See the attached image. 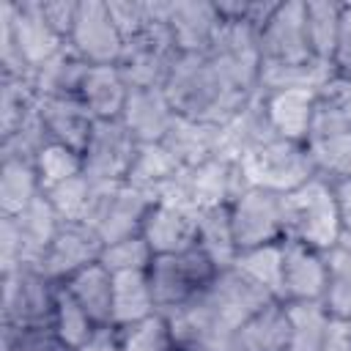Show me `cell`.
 <instances>
[{"label":"cell","instance_id":"28","mask_svg":"<svg viewBox=\"0 0 351 351\" xmlns=\"http://www.w3.org/2000/svg\"><path fill=\"white\" fill-rule=\"evenodd\" d=\"M156 310L148 271H121L112 274V324L126 326Z\"/></svg>","mask_w":351,"mask_h":351},{"label":"cell","instance_id":"41","mask_svg":"<svg viewBox=\"0 0 351 351\" xmlns=\"http://www.w3.org/2000/svg\"><path fill=\"white\" fill-rule=\"evenodd\" d=\"M49 326L55 329V335L71 346V348H80L90 332L96 329V324L90 321V315L80 307V302L66 291V285H58V296H55V310H52V321Z\"/></svg>","mask_w":351,"mask_h":351},{"label":"cell","instance_id":"18","mask_svg":"<svg viewBox=\"0 0 351 351\" xmlns=\"http://www.w3.org/2000/svg\"><path fill=\"white\" fill-rule=\"evenodd\" d=\"M222 16L214 0H173L170 3V36L178 55H206L219 33Z\"/></svg>","mask_w":351,"mask_h":351},{"label":"cell","instance_id":"36","mask_svg":"<svg viewBox=\"0 0 351 351\" xmlns=\"http://www.w3.org/2000/svg\"><path fill=\"white\" fill-rule=\"evenodd\" d=\"M340 8L337 0H304V25L307 41L315 60L335 66V47H337V27H340Z\"/></svg>","mask_w":351,"mask_h":351},{"label":"cell","instance_id":"25","mask_svg":"<svg viewBox=\"0 0 351 351\" xmlns=\"http://www.w3.org/2000/svg\"><path fill=\"white\" fill-rule=\"evenodd\" d=\"M90 63H85L69 44L52 55L44 66L33 71V88L38 99H60V96H77L80 85L88 74Z\"/></svg>","mask_w":351,"mask_h":351},{"label":"cell","instance_id":"49","mask_svg":"<svg viewBox=\"0 0 351 351\" xmlns=\"http://www.w3.org/2000/svg\"><path fill=\"white\" fill-rule=\"evenodd\" d=\"M77 351H123L121 348V335L115 324H101L90 332V337L77 348Z\"/></svg>","mask_w":351,"mask_h":351},{"label":"cell","instance_id":"3","mask_svg":"<svg viewBox=\"0 0 351 351\" xmlns=\"http://www.w3.org/2000/svg\"><path fill=\"white\" fill-rule=\"evenodd\" d=\"M282 241H296L321 252L332 250L343 236L335 184L313 176L299 189L282 195Z\"/></svg>","mask_w":351,"mask_h":351},{"label":"cell","instance_id":"15","mask_svg":"<svg viewBox=\"0 0 351 351\" xmlns=\"http://www.w3.org/2000/svg\"><path fill=\"white\" fill-rule=\"evenodd\" d=\"M101 250H104V241L93 228H88L85 222H63L38 266L55 282H66L77 271L99 263Z\"/></svg>","mask_w":351,"mask_h":351},{"label":"cell","instance_id":"2","mask_svg":"<svg viewBox=\"0 0 351 351\" xmlns=\"http://www.w3.org/2000/svg\"><path fill=\"white\" fill-rule=\"evenodd\" d=\"M277 302L266 288L244 277L236 266H225L217 271L211 285L197 296V304L208 321L206 348L222 351L228 340L266 304Z\"/></svg>","mask_w":351,"mask_h":351},{"label":"cell","instance_id":"10","mask_svg":"<svg viewBox=\"0 0 351 351\" xmlns=\"http://www.w3.org/2000/svg\"><path fill=\"white\" fill-rule=\"evenodd\" d=\"M228 208H230V225H233V239H236L239 252L250 250V247L277 244V241L285 239L282 195L250 186Z\"/></svg>","mask_w":351,"mask_h":351},{"label":"cell","instance_id":"48","mask_svg":"<svg viewBox=\"0 0 351 351\" xmlns=\"http://www.w3.org/2000/svg\"><path fill=\"white\" fill-rule=\"evenodd\" d=\"M335 69L348 71L351 69V3H343L340 8V27H337V47H335Z\"/></svg>","mask_w":351,"mask_h":351},{"label":"cell","instance_id":"14","mask_svg":"<svg viewBox=\"0 0 351 351\" xmlns=\"http://www.w3.org/2000/svg\"><path fill=\"white\" fill-rule=\"evenodd\" d=\"M0 8L5 11V16L11 22L16 47L25 58V63L30 66V71L44 66L52 55H58L66 47V41L44 19L41 0H3Z\"/></svg>","mask_w":351,"mask_h":351},{"label":"cell","instance_id":"16","mask_svg":"<svg viewBox=\"0 0 351 351\" xmlns=\"http://www.w3.org/2000/svg\"><path fill=\"white\" fill-rule=\"evenodd\" d=\"M271 137H277V134L269 126L261 93H255L239 112H233L230 118H225L222 123L214 126V159L236 165L252 148L269 143Z\"/></svg>","mask_w":351,"mask_h":351},{"label":"cell","instance_id":"19","mask_svg":"<svg viewBox=\"0 0 351 351\" xmlns=\"http://www.w3.org/2000/svg\"><path fill=\"white\" fill-rule=\"evenodd\" d=\"M140 236L148 241V247L154 250L156 258H162V255H178V252L195 247V241H197L195 211L156 200L148 208V214H145V222H143Z\"/></svg>","mask_w":351,"mask_h":351},{"label":"cell","instance_id":"17","mask_svg":"<svg viewBox=\"0 0 351 351\" xmlns=\"http://www.w3.org/2000/svg\"><path fill=\"white\" fill-rule=\"evenodd\" d=\"M326 255L321 250L282 241V291L280 302H324Z\"/></svg>","mask_w":351,"mask_h":351},{"label":"cell","instance_id":"43","mask_svg":"<svg viewBox=\"0 0 351 351\" xmlns=\"http://www.w3.org/2000/svg\"><path fill=\"white\" fill-rule=\"evenodd\" d=\"M33 167L38 173V181H41V189H52L74 176L82 173V154L69 148V145H60V143H47L38 156L33 159Z\"/></svg>","mask_w":351,"mask_h":351},{"label":"cell","instance_id":"35","mask_svg":"<svg viewBox=\"0 0 351 351\" xmlns=\"http://www.w3.org/2000/svg\"><path fill=\"white\" fill-rule=\"evenodd\" d=\"M285 304V302H282ZM288 310V348L285 351H321L332 315L321 302H293Z\"/></svg>","mask_w":351,"mask_h":351},{"label":"cell","instance_id":"24","mask_svg":"<svg viewBox=\"0 0 351 351\" xmlns=\"http://www.w3.org/2000/svg\"><path fill=\"white\" fill-rule=\"evenodd\" d=\"M288 348V310L282 302L266 304L255 313L222 351H285Z\"/></svg>","mask_w":351,"mask_h":351},{"label":"cell","instance_id":"7","mask_svg":"<svg viewBox=\"0 0 351 351\" xmlns=\"http://www.w3.org/2000/svg\"><path fill=\"white\" fill-rule=\"evenodd\" d=\"M154 200L143 189L126 181L96 184L85 225L93 228L104 244H110L126 236H137L143 230V222Z\"/></svg>","mask_w":351,"mask_h":351},{"label":"cell","instance_id":"32","mask_svg":"<svg viewBox=\"0 0 351 351\" xmlns=\"http://www.w3.org/2000/svg\"><path fill=\"white\" fill-rule=\"evenodd\" d=\"M178 170H181V165L176 162V156L162 143H145V145H137V154H134L132 167L126 173V184L143 189L151 200H156L162 186Z\"/></svg>","mask_w":351,"mask_h":351},{"label":"cell","instance_id":"20","mask_svg":"<svg viewBox=\"0 0 351 351\" xmlns=\"http://www.w3.org/2000/svg\"><path fill=\"white\" fill-rule=\"evenodd\" d=\"M261 101H263L269 126L277 137L307 143L310 129H313L318 90H304V88L269 90V93H261Z\"/></svg>","mask_w":351,"mask_h":351},{"label":"cell","instance_id":"8","mask_svg":"<svg viewBox=\"0 0 351 351\" xmlns=\"http://www.w3.org/2000/svg\"><path fill=\"white\" fill-rule=\"evenodd\" d=\"M176 58H178V49L173 44L170 27L151 25L148 30H143L140 36L123 44V52L115 66L132 90H151V88L167 85Z\"/></svg>","mask_w":351,"mask_h":351},{"label":"cell","instance_id":"27","mask_svg":"<svg viewBox=\"0 0 351 351\" xmlns=\"http://www.w3.org/2000/svg\"><path fill=\"white\" fill-rule=\"evenodd\" d=\"M60 285H66V291L80 302L96 326L112 324V274L101 263L77 271Z\"/></svg>","mask_w":351,"mask_h":351},{"label":"cell","instance_id":"39","mask_svg":"<svg viewBox=\"0 0 351 351\" xmlns=\"http://www.w3.org/2000/svg\"><path fill=\"white\" fill-rule=\"evenodd\" d=\"M38 110L33 77H0V137L16 132Z\"/></svg>","mask_w":351,"mask_h":351},{"label":"cell","instance_id":"5","mask_svg":"<svg viewBox=\"0 0 351 351\" xmlns=\"http://www.w3.org/2000/svg\"><path fill=\"white\" fill-rule=\"evenodd\" d=\"M239 167L250 186H258L274 195H288L315 176L307 145L282 140V137H271L269 143L252 148L239 162Z\"/></svg>","mask_w":351,"mask_h":351},{"label":"cell","instance_id":"1","mask_svg":"<svg viewBox=\"0 0 351 351\" xmlns=\"http://www.w3.org/2000/svg\"><path fill=\"white\" fill-rule=\"evenodd\" d=\"M165 93L178 115L214 126L239 112L255 96L233 88L208 55H178Z\"/></svg>","mask_w":351,"mask_h":351},{"label":"cell","instance_id":"46","mask_svg":"<svg viewBox=\"0 0 351 351\" xmlns=\"http://www.w3.org/2000/svg\"><path fill=\"white\" fill-rule=\"evenodd\" d=\"M25 266L22 236L11 217H0V271H11Z\"/></svg>","mask_w":351,"mask_h":351},{"label":"cell","instance_id":"52","mask_svg":"<svg viewBox=\"0 0 351 351\" xmlns=\"http://www.w3.org/2000/svg\"><path fill=\"white\" fill-rule=\"evenodd\" d=\"M176 351H211V348H206V346H200V343H178Z\"/></svg>","mask_w":351,"mask_h":351},{"label":"cell","instance_id":"53","mask_svg":"<svg viewBox=\"0 0 351 351\" xmlns=\"http://www.w3.org/2000/svg\"><path fill=\"white\" fill-rule=\"evenodd\" d=\"M337 74H340V80L346 82V88L351 90V69H348V71H337Z\"/></svg>","mask_w":351,"mask_h":351},{"label":"cell","instance_id":"22","mask_svg":"<svg viewBox=\"0 0 351 351\" xmlns=\"http://www.w3.org/2000/svg\"><path fill=\"white\" fill-rule=\"evenodd\" d=\"M38 115L52 143L69 145L82 154L96 118L80 101V96H60V99H38Z\"/></svg>","mask_w":351,"mask_h":351},{"label":"cell","instance_id":"50","mask_svg":"<svg viewBox=\"0 0 351 351\" xmlns=\"http://www.w3.org/2000/svg\"><path fill=\"white\" fill-rule=\"evenodd\" d=\"M321 351H351V321L332 318Z\"/></svg>","mask_w":351,"mask_h":351},{"label":"cell","instance_id":"31","mask_svg":"<svg viewBox=\"0 0 351 351\" xmlns=\"http://www.w3.org/2000/svg\"><path fill=\"white\" fill-rule=\"evenodd\" d=\"M41 195H44V189H41L33 162L0 159V217L22 214Z\"/></svg>","mask_w":351,"mask_h":351},{"label":"cell","instance_id":"11","mask_svg":"<svg viewBox=\"0 0 351 351\" xmlns=\"http://www.w3.org/2000/svg\"><path fill=\"white\" fill-rule=\"evenodd\" d=\"M217 69L228 77L233 88L241 93H258V77H261V49H258V30L247 22H225L219 25V33L206 52Z\"/></svg>","mask_w":351,"mask_h":351},{"label":"cell","instance_id":"40","mask_svg":"<svg viewBox=\"0 0 351 351\" xmlns=\"http://www.w3.org/2000/svg\"><path fill=\"white\" fill-rule=\"evenodd\" d=\"M123 351H176L178 337L165 313H151L134 324L118 326Z\"/></svg>","mask_w":351,"mask_h":351},{"label":"cell","instance_id":"47","mask_svg":"<svg viewBox=\"0 0 351 351\" xmlns=\"http://www.w3.org/2000/svg\"><path fill=\"white\" fill-rule=\"evenodd\" d=\"M41 11H44V19L52 25V30L69 44V36L77 22L80 0H41Z\"/></svg>","mask_w":351,"mask_h":351},{"label":"cell","instance_id":"23","mask_svg":"<svg viewBox=\"0 0 351 351\" xmlns=\"http://www.w3.org/2000/svg\"><path fill=\"white\" fill-rule=\"evenodd\" d=\"M129 93L132 88L126 85L123 74L112 63V66H90L77 96L96 121H112V118H121Z\"/></svg>","mask_w":351,"mask_h":351},{"label":"cell","instance_id":"21","mask_svg":"<svg viewBox=\"0 0 351 351\" xmlns=\"http://www.w3.org/2000/svg\"><path fill=\"white\" fill-rule=\"evenodd\" d=\"M176 107L170 104L165 88L151 90H132L126 99V107L121 112V123L129 129V134L145 145V143H162L176 121Z\"/></svg>","mask_w":351,"mask_h":351},{"label":"cell","instance_id":"12","mask_svg":"<svg viewBox=\"0 0 351 351\" xmlns=\"http://www.w3.org/2000/svg\"><path fill=\"white\" fill-rule=\"evenodd\" d=\"M123 36L110 14L107 0H80L69 47L90 66H112L123 52Z\"/></svg>","mask_w":351,"mask_h":351},{"label":"cell","instance_id":"29","mask_svg":"<svg viewBox=\"0 0 351 351\" xmlns=\"http://www.w3.org/2000/svg\"><path fill=\"white\" fill-rule=\"evenodd\" d=\"M19 236H22V247H25V263H41L47 247L52 244L55 233L60 230V217L55 214V208L49 206V200L41 195L36 197L22 214L11 217Z\"/></svg>","mask_w":351,"mask_h":351},{"label":"cell","instance_id":"6","mask_svg":"<svg viewBox=\"0 0 351 351\" xmlns=\"http://www.w3.org/2000/svg\"><path fill=\"white\" fill-rule=\"evenodd\" d=\"M58 285L38 263H25L11 271H0L3 304L0 324L8 326H49Z\"/></svg>","mask_w":351,"mask_h":351},{"label":"cell","instance_id":"34","mask_svg":"<svg viewBox=\"0 0 351 351\" xmlns=\"http://www.w3.org/2000/svg\"><path fill=\"white\" fill-rule=\"evenodd\" d=\"M304 145L310 151L315 176L326 178L329 184L351 178V126L326 132V134H315Z\"/></svg>","mask_w":351,"mask_h":351},{"label":"cell","instance_id":"38","mask_svg":"<svg viewBox=\"0 0 351 351\" xmlns=\"http://www.w3.org/2000/svg\"><path fill=\"white\" fill-rule=\"evenodd\" d=\"M230 266H236L244 277H250L252 282L266 288L280 302V291H282V241L241 250V252H236V261Z\"/></svg>","mask_w":351,"mask_h":351},{"label":"cell","instance_id":"9","mask_svg":"<svg viewBox=\"0 0 351 351\" xmlns=\"http://www.w3.org/2000/svg\"><path fill=\"white\" fill-rule=\"evenodd\" d=\"M137 145L140 143L129 134V129L121 123V118L96 121L88 143L82 148V173L93 184L126 181V173L137 154Z\"/></svg>","mask_w":351,"mask_h":351},{"label":"cell","instance_id":"33","mask_svg":"<svg viewBox=\"0 0 351 351\" xmlns=\"http://www.w3.org/2000/svg\"><path fill=\"white\" fill-rule=\"evenodd\" d=\"M195 225H197V247L219 266H230L236 261V239H233V225H230V208L228 206H211L195 211Z\"/></svg>","mask_w":351,"mask_h":351},{"label":"cell","instance_id":"26","mask_svg":"<svg viewBox=\"0 0 351 351\" xmlns=\"http://www.w3.org/2000/svg\"><path fill=\"white\" fill-rule=\"evenodd\" d=\"M337 77V69L324 60H304V63H261L258 77V93L269 90H288V88H304V90H321Z\"/></svg>","mask_w":351,"mask_h":351},{"label":"cell","instance_id":"4","mask_svg":"<svg viewBox=\"0 0 351 351\" xmlns=\"http://www.w3.org/2000/svg\"><path fill=\"white\" fill-rule=\"evenodd\" d=\"M219 266L195 244L178 255H162L154 258L148 269L151 291L156 310L165 315H173L176 310L192 304L217 277Z\"/></svg>","mask_w":351,"mask_h":351},{"label":"cell","instance_id":"30","mask_svg":"<svg viewBox=\"0 0 351 351\" xmlns=\"http://www.w3.org/2000/svg\"><path fill=\"white\" fill-rule=\"evenodd\" d=\"M162 145L176 156L181 167H195L206 159H214V123L176 115Z\"/></svg>","mask_w":351,"mask_h":351},{"label":"cell","instance_id":"51","mask_svg":"<svg viewBox=\"0 0 351 351\" xmlns=\"http://www.w3.org/2000/svg\"><path fill=\"white\" fill-rule=\"evenodd\" d=\"M335 197H337V211H340L343 233H351V178L335 184Z\"/></svg>","mask_w":351,"mask_h":351},{"label":"cell","instance_id":"37","mask_svg":"<svg viewBox=\"0 0 351 351\" xmlns=\"http://www.w3.org/2000/svg\"><path fill=\"white\" fill-rule=\"evenodd\" d=\"M326 255V291L324 307L332 318L351 321V247L335 244Z\"/></svg>","mask_w":351,"mask_h":351},{"label":"cell","instance_id":"42","mask_svg":"<svg viewBox=\"0 0 351 351\" xmlns=\"http://www.w3.org/2000/svg\"><path fill=\"white\" fill-rule=\"evenodd\" d=\"M93 189H96V184L85 173H80V176L47 189L44 197L49 200V206L55 208L60 222H85L90 200H93Z\"/></svg>","mask_w":351,"mask_h":351},{"label":"cell","instance_id":"13","mask_svg":"<svg viewBox=\"0 0 351 351\" xmlns=\"http://www.w3.org/2000/svg\"><path fill=\"white\" fill-rule=\"evenodd\" d=\"M261 63H304L315 60L307 41L304 0H280L269 22L258 30Z\"/></svg>","mask_w":351,"mask_h":351},{"label":"cell","instance_id":"45","mask_svg":"<svg viewBox=\"0 0 351 351\" xmlns=\"http://www.w3.org/2000/svg\"><path fill=\"white\" fill-rule=\"evenodd\" d=\"M0 351H77L66 346L52 326H8L0 324Z\"/></svg>","mask_w":351,"mask_h":351},{"label":"cell","instance_id":"44","mask_svg":"<svg viewBox=\"0 0 351 351\" xmlns=\"http://www.w3.org/2000/svg\"><path fill=\"white\" fill-rule=\"evenodd\" d=\"M154 250L148 247V241L137 233V236H126L118 241L104 244L99 263L110 271V274H121V271H148L154 263Z\"/></svg>","mask_w":351,"mask_h":351}]
</instances>
